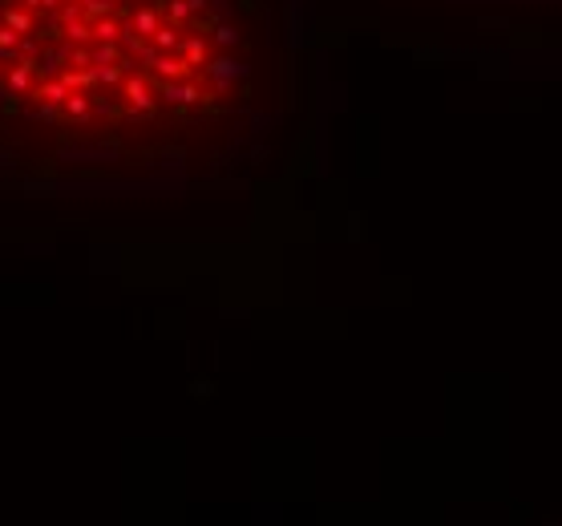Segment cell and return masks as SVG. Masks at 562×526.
I'll use <instances>...</instances> for the list:
<instances>
[{"label":"cell","instance_id":"1","mask_svg":"<svg viewBox=\"0 0 562 526\" xmlns=\"http://www.w3.org/2000/svg\"><path fill=\"white\" fill-rule=\"evenodd\" d=\"M275 65L263 0H0V166L214 163L263 113Z\"/></svg>","mask_w":562,"mask_h":526}]
</instances>
